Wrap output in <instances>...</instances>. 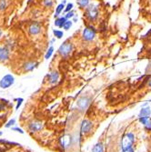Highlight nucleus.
Listing matches in <instances>:
<instances>
[{
  "instance_id": "f257e3e1",
  "label": "nucleus",
  "mask_w": 151,
  "mask_h": 152,
  "mask_svg": "<svg viewBox=\"0 0 151 152\" xmlns=\"http://www.w3.org/2000/svg\"><path fill=\"white\" fill-rule=\"evenodd\" d=\"M135 141V136L133 133L131 132H128L126 133L123 138L121 139V149L122 151H125L127 149H129L131 148H133V144Z\"/></svg>"
},
{
  "instance_id": "f03ea898",
  "label": "nucleus",
  "mask_w": 151,
  "mask_h": 152,
  "mask_svg": "<svg viewBox=\"0 0 151 152\" xmlns=\"http://www.w3.org/2000/svg\"><path fill=\"white\" fill-rule=\"evenodd\" d=\"M72 50H73L72 43H70L69 41H66L60 46V48H58V53L62 57H67L72 52Z\"/></svg>"
},
{
  "instance_id": "7ed1b4c3",
  "label": "nucleus",
  "mask_w": 151,
  "mask_h": 152,
  "mask_svg": "<svg viewBox=\"0 0 151 152\" xmlns=\"http://www.w3.org/2000/svg\"><path fill=\"white\" fill-rule=\"evenodd\" d=\"M83 39L85 41H92L96 36V29L93 27H85L83 30Z\"/></svg>"
},
{
  "instance_id": "20e7f679",
  "label": "nucleus",
  "mask_w": 151,
  "mask_h": 152,
  "mask_svg": "<svg viewBox=\"0 0 151 152\" xmlns=\"http://www.w3.org/2000/svg\"><path fill=\"white\" fill-rule=\"evenodd\" d=\"M97 16H99V9L97 7L94 5H89L87 8H86V17L89 20H95Z\"/></svg>"
},
{
  "instance_id": "39448f33",
  "label": "nucleus",
  "mask_w": 151,
  "mask_h": 152,
  "mask_svg": "<svg viewBox=\"0 0 151 152\" xmlns=\"http://www.w3.org/2000/svg\"><path fill=\"white\" fill-rule=\"evenodd\" d=\"M15 82V78L12 75L7 74L5 77L2 78V79L0 80V88H8L9 87H11Z\"/></svg>"
},
{
  "instance_id": "423d86ee",
  "label": "nucleus",
  "mask_w": 151,
  "mask_h": 152,
  "mask_svg": "<svg viewBox=\"0 0 151 152\" xmlns=\"http://www.w3.org/2000/svg\"><path fill=\"white\" fill-rule=\"evenodd\" d=\"M89 104H90V98L87 97H80L79 99H78L77 107L78 108L79 110L85 111L88 108Z\"/></svg>"
},
{
  "instance_id": "0eeeda50",
  "label": "nucleus",
  "mask_w": 151,
  "mask_h": 152,
  "mask_svg": "<svg viewBox=\"0 0 151 152\" xmlns=\"http://www.w3.org/2000/svg\"><path fill=\"white\" fill-rule=\"evenodd\" d=\"M93 127V124L91 121H89L87 119H84L81 123V127H80V131L82 134H87L91 131Z\"/></svg>"
},
{
  "instance_id": "6e6552de",
  "label": "nucleus",
  "mask_w": 151,
  "mask_h": 152,
  "mask_svg": "<svg viewBox=\"0 0 151 152\" xmlns=\"http://www.w3.org/2000/svg\"><path fill=\"white\" fill-rule=\"evenodd\" d=\"M43 128V123L38 120H34L28 124V130L31 132H37Z\"/></svg>"
},
{
  "instance_id": "1a4fd4ad",
  "label": "nucleus",
  "mask_w": 151,
  "mask_h": 152,
  "mask_svg": "<svg viewBox=\"0 0 151 152\" xmlns=\"http://www.w3.org/2000/svg\"><path fill=\"white\" fill-rule=\"evenodd\" d=\"M41 31V27L37 22H33L30 24V26L28 27V32L30 35L32 36H36L37 34H39Z\"/></svg>"
},
{
  "instance_id": "9d476101",
  "label": "nucleus",
  "mask_w": 151,
  "mask_h": 152,
  "mask_svg": "<svg viewBox=\"0 0 151 152\" xmlns=\"http://www.w3.org/2000/svg\"><path fill=\"white\" fill-rule=\"evenodd\" d=\"M60 142H61V146L64 149L69 148L71 144V137L69 135H64L60 139Z\"/></svg>"
},
{
  "instance_id": "9b49d317",
  "label": "nucleus",
  "mask_w": 151,
  "mask_h": 152,
  "mask_svg": "<svg viewBox=\"0 0 151 152\" xmlns=\"http://www.w3.org/2000/svg\"><path fill=\"white\" fill-rule=\"evenodd\" d=\"M9 57V52L5 48H0V62H3L7 60Z\"/></svg>"
},
{
  "instance_id": "f8f14e48",
  "label": "nucleus",
  "mask_w": 151,
  "mask_h": 152,
  "mask_svg": "<svg viewBox=\"0 0 151 152\" xmlns=\"http://www.w3.org/2000/svg\"><path fill=\"white\" fill-rule=\"evenodd\" d=\"M48 78H49V83L50 84L54 85V84H56V83H57L58 78H59V75L57 71H54V72H52V73L49 74Z\"/></svg>"
},
{
  "instance_id": "ddd939ff",
  "label": "nucleus",
  "mask_w": 151,
  "mask_h": 152,
  "mask_svg": "<svg viewBox=\"0 0 151 152\" xmlns=\"http://www.w3.org/2000/svg\"><path fill=\"white\" fill-rule=\"evenodd\" d=\"M151 115V109L150 107H143L139 112L138 118L141 117H149Z\"/></svg>"
},
{
  "instance_id": "4468645a",
  "label": "nucleus",
  "mask_w": 151,
  "mask_h": 152,
  "mask_svg": "<svg viewBox=\"0 0 151 152\" xmlns=\"http://www.w3.org/2000/svg\"><path fill=\"white\" fill-rule=\"evenodd\" d=\"M66 22V17L58 18H57L56 21H55V26L57 27H63Z\"/></svg>"
},
{
  "instance_id": "2eb2a0df",
  "label": "nucleus",
  "mask_w": 151,
  "mask_h": 152,
  "mask_svg": "<svg viewBox=\"0 0 151 152\" xmlns=\"http://www.w3.org/2000/svg\"><path fill=\"white\" fill-rule=\"evenodd\" d=\"M36 65H37V63H36V62H28V63L25 64L24 68L26 71H32L36 67Z\"/></svg>"
},
{
  "instance_id": "dca6fc26",
  "label": "nucleus",
  "mask_w": 151,
  "mask_h": 152,
  "mask_svg": "<svg viewBox=\"0 0 151 152\" xmlns=\"http://www.w3.org/2000/svg\"><path fill=\"white\" fill-rule=\"evenodd\" d=\"M92 152H104V147L102 143H96L92 148Z\"/></svg>"
},
{
  "instance_id": "f3484780",
  "label": "nucleus",
  "mask_w": 151,
  "mask_h": 152,
  "mask_svg": "<svg viewBox=\"0 0 151 152\" xmlns=\"http://www.w3.org/2000/svg\"><path fill=\"white\" fill-rule=\"evenodd\" d=\"M77 3L81 8H87L89 4V0H77Z\"/></svg>"
},
{
  "instance_id": "a211bd4d",
  "label": "nucleus",
  "mask_w": 151,
  "mask_h": 152,
  "mask_svg": "<svg viewBox=\"0 0 151 152\" xmlns=\"http://www.w3.org/2000/svg\"><path fill=\"white\" fill-rule=\"evenodd\" d=\"M64 7H65V5L63 3L61 4H59L57 7V9H56V14H55V18H57L59 16V14L61 13L63 10H64Z\"/></svg>"
},
{
  "instance_id": "6ab92c4d",
  "label": "nucleus",
  "mask_w": 151,
  "mask_h": 152,
  "mask_svg": "<svg viewBox=\"0 0 151 152\" xmlns=\"http://www.w3.org/2000/svg\"><path fill=\"white\" fill-rule=\"evenodd\" d=\"M53 52H54V48H53V47H50V48H48V52H47L46 56H45V58H46V59H48V58L52 56Z\"/></svg>"
},
{
  "instance_id": "aec40b11",
  "label": "nucleus",
  "mask_w": 151,
  "mask_h": 152,
  "mask_svg": "<svg viewBox=\"0 0 151 152\" xmlns=\"http://www.w3.org/2000/svg\"><path fill=\"white\" fill-rule=\"evenodd\" d=\"M53 33H54V35H55V36L57 37V39H61V37L63 36V35H64V33L62 31H60V30H54Z\"/></svg>"
},
{
  "instance_id": "412c9836",
  "label": "nucleus",
  "mask_w": 151,
  "mask_h": 152,
  "mask_svg": "<svg viewBox=\"0 0 151 152\" xmlns=\"http://www.w3.org/2000/svg\"><path fill=\"white\" fill-rule=\"evenodd\" d=\"M149 119V117H141V118H138V120L139 122L142 124V125H146V123L148 122V120Z\"/></svg>"
},
{
  "instance_id": "4be33fe9",
  "label": "nucleus",
  "mask_w": 151,
  "mask_h": 152,
  "mask_svg": "<svg viewBox=\"0 0 151 152\" xmlns=\"http://www.w3.org/2000/svg\"><path fill=\"white\" fill-rule=\"evenodd\" d=\"M71 27H72V21L71 20H66V22L65 23L63 28L66 29V30H69Z\"/></svg>"
},
{
  "instance_id": "5701e85b",
  "label": "nucleus",
  "mask_w": 151,
  "mask_h": 152,
  "mask_svg": "<svg viewBox=\"0 0 151 152\" xmlns=\"http://www.w3.org/2000/svg\"><path fill=\"white\" fill-rule=\"evenodd\" d=\"M6 6V0H0V11H3Z\"/></svg>"
},
{
  "instance_id": "b1692460",
  "label": "nucleus",
  "mask_w": 151,
  "mask_h": 152,
  "mask_svg": "<svg viewBox=\"0 0 151 152\" xmlns=\"http://www.w3.org/2000/svg\"><path fill=\"white\" fill-rule=\"evenodd\" d=\"M144 127H145V128H146L147 130L151 131V118H149V119L148 120V122L146 123V125H145Z\"/></svg>"
},
{
  "instance_id": "393cba45",
  "label": "nucleus",
  "mask_w": 151,
  "mask_h": 152,
  "mask_svg": "<svg viewBox=\"0 0 151 152\" xmlns=\"http://www.w3.org/2000/svg\"><path fill=\"white\" fill-rule=\"evenodd\" d=\"M72 8H73V4L72 3H69L66 5V8H65V11L67 13V12H69V11H71L72 10Z\"/></svg>"
},
{
  "instance_id": "a878e982",
  "label": "nucleus",
  "mask_w": 151,
  "mask_h": 152,
  "mask_svg": "<svg viewBox=\"0 0 151 152\" xmlns=\"http://www.w3.org/2000/svg\"><path fill=\"white\" fill-rule=\"evenodd\" d=\"M44 5L46 6L50 7L53 5V0H44Z\"/></svg>"
},
{
  "instance_id": "bb28decb",
  "label": "nucleus",
  "mask_w": 151,
  "mask_h": 152,
  "mask_svg": "<svg viewBox=\"0 0 151 152\" xmlns=\"http://www.w3.org/2000/svg\"><path fill=\"white\" fill-rule=\"evenodd\" d=\"M66 19H69V18H74L75 17V15H74V12L73 11H69V12H67L66 15Z\"/></svg>"
},
{
  "instance_id": "cd10ccee",
  "label": "nucleus",
  "mask_w": 151,
  "mask_h": 152,
  "mask_svg": "<svg viewBox=\"0 0 151 152\" xmlns=\"http://www.w3.org/2000/svg\"><path fill=\"white\" fill-rule=\"evenodd\" d=\"M15 122H16V120H15V119H11V120L8 121V122H7V124L5 127H12L15 124Z\"/></svg>"
},
{
  "instance_id": "c85d7f7f",
  "label": "nucleus",
  "mask_w": 151,
  "mask_h": 152,
  "mask_svg": "<svg viewBox=\"0 0 151 152\" xmlns=\"http://www.w3.org/2000/svg\"><path fill=\"white\" fill-rule=\"evenodd\" d=\"M12 130L17 131V132H19V133H21V134H24V131L22 130L21 128H19V127H12Z\"/></svg>"
},
{
  "instance_id": "c756f323",
  "label": "nucleus",
  "mask_w": 151,
  "mask_h": 152,
  "mask_svg": "<svg viewBox=\"0 0 151 152\" xmlns=\"http://www.w3.org/2000/svg\"><path fill=\"white\" fill-rule=\"evenodd\" d=\"M22 101H23V98H20V99H18V102H17V107H16V109H17L20 106H21V104H22Z\"/></svg>"
},
{
  "instance_id": "7c9ffc66",
  "label": "nucleus",
  "mask_w": 151,
  "mask_h": 152,
  "mask_svg": "<svg viewBox=\"0 0 151 152\" xmlns=\"http://www.w3.org/2000/svg\"><path fill=\"white\" fill-rule=\"evenodd\" d=\"M78 20V18L77 17H74V21H77Z\"/></svg>"
},
{
  "instance_id": "2f4dec72",
  "label": "nucleus",
  "mask_w": 151,
  "mask_h": 152,
  "mask_svg": "<svg viewBox=\"0 0 151 152\" xmlns=\"http://www.w3.org/2000/svg\"><path fill=\"white\" fill-rule=\"evenodd\" d=\"M148 86H149V87L151 88V81H149V83H148Z\"/></svg>"
},
{
  "instance_id": "473e14b6",
  "label": "nucleus",
  "mask_w": 151,
  "mask_h": 152,
  "mask_svg": "<svg viewBox=\"0 0 151 152\" xmlns=\"http://www.w3.org/2000/svg\"><path fill=\"white\" fill-rule=\"evenodd\" d=\"M66 0H63V2H62V3H63V4L65 5V4H66Z\"/></svg>"
},
{
  "instance_id": "72a5a7b5",
  "label": "nucleus",
  "mask_w": 151,
  "mask_h": 152,
  "mask_svg": "<svg viewBox=\"0 0 151 152\" xmlns=\"http://www.w3.org/2000/svg\"><path fill=\"white\" fill-rule=\"evenodd\" d=\"M2 134H3V133H2V132H0V136H1V135H2Z\"/></svg>"
},
{
  "instance_id": "f704fd0d",
  "label": "nucleus",
  "mask_w": 151,
  "mask_h": 152,
  "mask_svg": "<svg viewBox=\"0 0 151 152\" xmlns=\"http://www.w3.org/2000/svg\"><path fill=\"white\" fill-rule=\"evenodd\" d=\"M0 35H1V30H0Z\"/></svg>"
}]
</instances>
